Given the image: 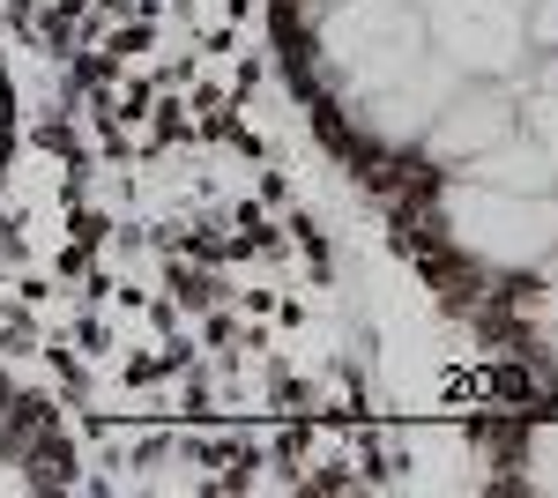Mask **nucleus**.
<instances>
[{
  "instance_id": "nucleus-2",
  "label": "nucleus",
  "mask_w": 558,
  "mask_h": 498,
  "mask_svg": "<svg viewBox=\"0 0 558 498\" xmlns=\"http://www.w3.org/2000/svg\"><path fill=\"white\" fill-rule=\"evenodd\" d=\"M8 149H15V89H8V60H0V171H8Z\"/></svg>"
},
{
  "instance_id": "nucleus-1",
  "label": "nucleus",
  "mask_w": 558,
  "mask_h": 498,
  "mask_svg": "<svg viewBox=\"0 0 558 498\" xmlns=\"http://www.w3.org/2000/svg\"><path fill=\"white\" fill-rule=\"evenodd\" d=\"M75 439L15 373H0V491H75Z\"/></svg>"
}]
</instances>
